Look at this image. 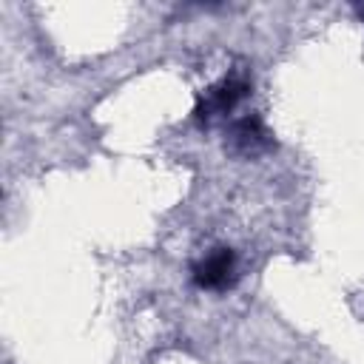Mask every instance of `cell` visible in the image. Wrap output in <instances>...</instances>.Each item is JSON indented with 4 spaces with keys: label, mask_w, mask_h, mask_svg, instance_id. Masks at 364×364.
I'll return each instance as SVG.
<instances>
[{
    "label": "cell",
    "mask_w": 364,
    "mask_h": 364,
    "mask_svg": "<svg viewBox=\"0 0 364 364\" xmlns=\"http://www.w3.org/2000/svg\"><path fill=\"white\" fill-rule=\"evenodd\" d=\"M250 94V82L239 74H230V77H222L219 82H213L196 102L193 108V117L202 122V125H210L213 119L230 114L245 97Z\"/></svg>",
    "instance_id": "1"
},
{
    "label": "cell",
    "mask_w": 364,
    "mask_h": 364,
    "mask_svg": "<svg viewBox=\"0 0 364 364\" xmlns=\"http://www.w3.org/2000/svg\"><path fill=\"white\" fill-rule=\"evenodd\" d=\"M236 276V253L230 247H216L191 267V279L199 290H228Z\"/></svg>",
    "instance_id": "2"
},
{
    "label": "cell",
    "mask_w": 364,
    "mask_h": 364,
    "mask_svg": "<svg viewBox=\"0 0 364 364\" xmlns=\"http://www.w3.org/2000/svg\"><path fill=\"white\" fill-rule=\"evenodd\" d=\"M228 148L236 156H259L273 148V136L259 117H242L228 131Z\"/></svg>",
    "instance_id": "3"
}]
</instances>
